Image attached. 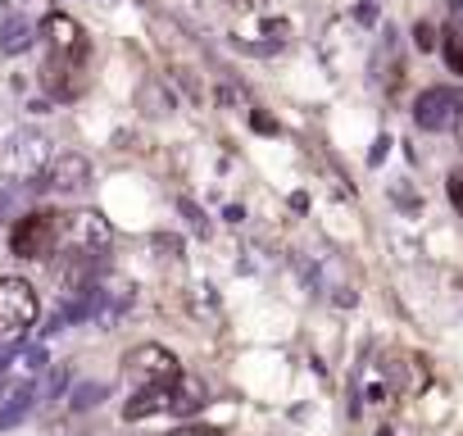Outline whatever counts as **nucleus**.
<instances>
[{
    "label": "nucleus",
    "mask_w": 463,
    "mask_h": 436,
    "mask_svg": "<svg viewBox=\"0 0 463 436\" xmlns=\"http://www.w3.org/2000/svg\"><path fill=\"white\" fill-rule=\"evenodd\" d=\"M182 213H186V223H191L195 232H209V223H204V213H200V209H195L191 200H182Z\"/></svg>",
    "instance_id": "2eb2a0df"
},
{
    "label": "nucleus",
    "mask_w": 463,
    "mask_h": 436,
    "mask_svg": "<svg viewBox=\"0 0 463 436\" xmlns=\"http://www.w3.org/2000/svg\"><path fill=\"white\" fill-rule=\"evenodd\" d=\"M177 386V382H173ZM173 386H141V391H132V400L123 404V418L128 422H141V418H150V413H164L168 404H173Z\"/></svg>",
    "instance_id": "1a4fd4ad"
},
{
    "label": "nucleus",
    "mask_w": 463,
    "mask_h": 436,
    "mask_svg": "<svg viewBox=\"0 0 463 436\" xmlns=\"http://www.w3.org/2000/svg\"><path fill=\"white\" fill-rule=\"evenodd\" d=\"M42 37L51 42V55L55 60H73V64H87V33L73 14H46L42 19Z\"/></svg>",
    "instance_id": "423d86ee"
},
{
    "label": "nucleus",
    "mask_w": 463,
    "mask_h": 436,
    "mask_svg": "<svg viewBox=\"0 0 463 436\" xmlns=\"http://www.w3.org/2000/svg\"><path fill=\"white\" fill-rule=\"evenodd\" d=\"M33 42H37V24L28 14H10L5 33H0V51H5V55H24Z\"/></svg>",
    "instance_id": "9b49d317"
},
{
    "label": "nucleus",
    "mask_w": 463,
    "mask_h": 436,
    "mask_svg": "<svg viewBox=\"0 0 463 436\" xmlns=\"http://www.w3.org/2000/svg\"><path fill=\"white\" fill-rule=\"evenodd\" d=\"M55 159V146L46 132H14L10 146L0 150V168H5L10 182H28V177H42Z\"/></svg>",
    "instance_id": "7ed1b4c3"
},
{
    "label": "nucleus",
    "mask_w": 463,
    "mask_h": 436,
    "mask_svg": "<svg viewBox=\"0 0 463 436\" xmlns=\"http://www.w3.org/2000/svg\"><path fill=\"white\" fill-rule=\"evenodd\" d=\"M42 186L55 191V195H78L91 186V159L87 155H73V150H60L51 159V168L42 173Z\"/></svg>",
    "instance_id": "6e6552de"
},
{
    "label": "nucleus",
    "mask_w": 463,
    "mask_h": 436,
    "mask_svg": "<svg viewBox=\"0 0 463 436\" xmlns=\"http://www.w3.org/2000/svg\"><path fill=\"white\" fill-rule=\"evenodd\" d=\"M128 436H141V431H128Z\"/></svg>",
    "instance_id": "6ab92c4d"
},
{
    "label": "nucleus",
    "mask_w": 463,
    "mask_h": 436,
    "mask_svg": "<svg viewBox=\"0 0 463 436\" xmlns=\"http://www.w3.org/2000/svg\"><path fill=\"white\" fill-rule=\"evenodd\" d=\"M241 5H250V0H241Z\"/></svg>",
    "instance_id": "aec40b11"
},
{
    "label": "nucleus",
    "mask_w": 463,
    "mask_h": 436,
    "mask_svg": "<svg viewBox=\"0 0 463 436\" xmlns=\"http://www.w3.org/2000/svg\"><path fill=\"white\" fill-rule=\"evenodd\" d=\"M458 137H463V114H458Z\"/></svg>",
    "instance_id": "a211bd4d"
},
{
    "label": "nucleus",
    "mask_w": 463,
    "mask_h": 436,
    "mask_svg": "<svg viewBox=\"0 0 463 436\" xmlns=\"http://www.w3.org/2000/svg\"><path fill=\"white\" fill-rule=\"evenodd\" d=\"M445 60H449L454 73H463V37H449V42H445Z\"/></svg>",
    "instance_id": "4468645a"
},
{
    "label": "nucleus",
    "mask_w": 463,
    "mask_h": 436,
    "mask_svg": "<svg viewBox=\"0 0 463 436\" xmlns=\"http://www.w3.org/2000/svg\"><path fill=\"white\" fill-rule=\"evenodd\" d=\"M418 46H422V51H427V46H436V37H431V28H427V24L418 28Z\"/></svg>",
    "instance_id": "f3484780"
},
{
    "label": "nucleus",
    "mask_w": 463,
    "mask_h": 436,
    "mask_svg": "<svg viewBox=\"0 0 463 436\" xmlns=\"http://www.w3.org/2000/svg\"><path fill=\"white\" fill-rule=\"evenodd\" d=\"M37 314H42V300L24 278H0V346L24 341Z\"/></svg>",
    "instance_id": "f03ea898"
},
{
    "label": "nucleus",
    "mask_w": 463,
    "mask_h": 436,
    "mask_svg": "<svg viewBox=\"0 0 463 436\" xmlns=\"http://www.w3.org/2000/svg\"><path fill=\"white\" fill-rule=\"evenodd\" d=\"M60 242H64V213H46V209L24 213L10 232V251L19 260H51Z\"/></svg>",
    "instance_id": "f257e3e1"
},
{
    "label": "nucleus",
    "mask_w": 463,
    "mask_h": 436,
    "mask_svg": "<svg viewBox=\"0 0 463 436\" xmlns=\"http://www.w3.org/2000/svg\"><path fill=\"white\" fill-rule=\"evenodd\" d=\"M200 404H204V382H200V377H191V373H182V377H177V386H173V404H168V413L186 418V413H195Z\"/></svg>",
    "instance_id": "f8f14e48"
},
{
    "label": "nucleus",
    "mask_w": 463,
    "mask_h": 436,
    "mask_svg": "<svg viewBox=\"0 0 463 436\" xmlns=\"http://www.w3.org/2000/svg\"><path fill=\"white\" fill-rule=\"evenodd\" d=\"M105 395H109V386H105V382H82V386L73 391V409H96Z\"/></svg>",
    "instance_id": "ddd939ff"
},
{
    "label": "nucleus",
    "mask_w": 463,
    "mask_h": 436,
    "mask_svg": "<svg viewBox=\"0 0 463 436\" xmlns=\"http://www.w3.org/2000/svg\"><path fill=\"white\" fill-rule=\"evenodd\" d=\"M123 368H128L132 391H141V386H173V382L182 377L177 355L164 350V346H137V350H128Z\"/></svg>",
    "instance_id": "39448f33"
},
{
    "label": "nucleus",
    "mask_w": 463,
    "mask_h": 436,
    "mask_svg": "<svg viewBox=\"0 0 463 436\" xmlns=\"http://www.w3.org/2000/svg\"><path fill=\"white\" fill-rule=\"evenodd\" d=\"M37 404H42V386H37V382H24V386H19V391L10 395V404L0 409V431L19 427V422H24V418H28V413H33Z\"/></svg>",
    "instance_id": "9d476101"
},
{
    "label": "nucleus",
    "mask_w": 463,
    "mask_h": 436,
    "mask_svg": "<svg viewBox=\"0 0 463 436\" xmlns=\"http://www.w3.org/2000/svg\"><path fill=\"white\" fill-rule=\"evenodd\" d=\"M458 96L449 91V87H427L418 100H413V123L422 128V132H445V128H454L458 123Z\"/></svg>",
    "instance_id": "0eeeda50"
},
{
    "label": "nucleus",
    "mask_w": 463,
    "mask_h": 436,
    "mask_svg": "<svg viewBox=\"0 0 463 436\" xmlns=\"http://www.w3.org/2000/svg\"><path fill=\"white\" fill-rule=\"evenodd\" d=\"M173 436H222L218 427H182V431H173Z\"/></svg>",
    "instance_id": "dca6fc26"
},
{
    "label": "nucleus",
    "mask_w": 463,
    "mask_h": 436,
    "mask_svg": "<svg viewBox=\"0 0 463 436\" xmlns=\"http://www.w3.org/2000/svg\"><path fill=\"white\" fill-rule=\"evenodd\" d=\"M114 246V228L100 209H78V213H64V242L60 251L69 255H105Z\"/></svg>",
    "instance_id": "20e7f679"
}]
</instances>
